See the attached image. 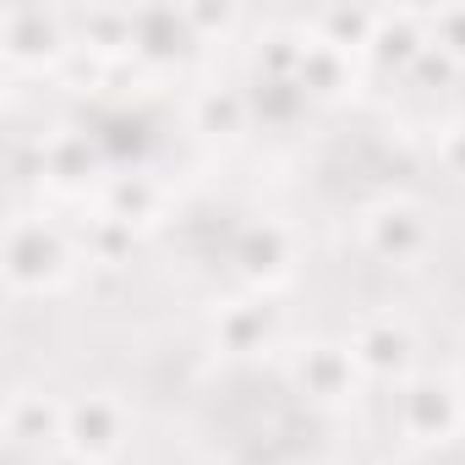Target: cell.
Segmentation results:
<instances>
[{
    "mask_svg": "<svg viewBox=\"0 0 465 465\" xmlns=\"http://www.w3.org/2000/svg\"><path fill=\"white\" fill-rule=\"evenodd\" d=\"M72 274V247L45 219H12L6 236V280L17 291H55Z\"/></svg>",
    "mask_w": 465,
    "mask_h": 465,
    "instance_id": "obj_1",
    "label": "cell"
},
{
    "mask_svg": "<svg viewBox=\"0 0 465 465\" xmlns=\"http://www.w3.org/2000/svg\"><path fill=\"white\" fill-rule=\"evenodd\" d=\"M460 427V394L443 378H411L400 389V432L416 443H449Z\"/></svg>",
    "mask_w": 465,
    "mask_h": 465,
    "instance_id": "obj_2",
    "label": "cell"
},
{
    "mask_svg": "<svg viewBox=\"0 0 465 465\" xmlns=\"http://www.w3.org/2000/svg\"><path fill=\"white\" fill-rule=\"evenodd\" d=\"M361 242L383 263H411L427 252V219L411 203H378L361 213Z\"/></svg>",
    "mask_w": 465,
    "mask_h": 465,
    "instance_id": "obj_3",
    "label": "cell"
},
{
    "mask_svg": "<svg viewBox=\"0 0 465 465\" xmlns=\"http://www.w3.org/2000/svg\"><path fill=\"white\" fill-rule=\"evenodd\" d=\"M121 432H126V416H121V405L110 394H83V400L66 405V438L61 443L72 454L99 465V460H110L121 449Z\"/></svg>",
    "mask_w": 465,
    "mask_h": 465,
    "instance_id": "obj_4",
    "label": "cell"
},
{
    "mask_svg": "<svg viewBox=\"0 0 465 465\" xmlns=\"http://www.w3.org/2000/svg\"><path fill=\"white\" fill-rule=\"evenodd\" d=\"M351 356H356V367L372 372V378H400V372L411 367V329H405L394 312H372V318L356 323Z\"/></svg>",
    "mask_w": 465,
    "mask_h": 465,
    "instance_id": "obj_5",
    "label": "cell"
},
{
    "mask_svg": "<svg viewBox=\"0 0 465 465\" xmlns=\"http://www.w3.org/2000/svg\"><path fill=\"white\" fill-rule=\"evenodd\" d=\"M6 438L17 449H50L66 438V405H55L39 389H17L6 400Z\"/></svg>",
    "mask_w": 465,
    "mask_h": 465,
    "instance_id": "obj_6",
    "label": "cell"
},
{
    "mask_svg": "<svg viewBox=\"0 0 465 465\" xmlns=\"http://www.w3.org/2000/svg\"><path fill=\"white\" fill-rule=\"evenodd\" d=\"M291 372H296L302 394H312V400H323V405H334V400H345V394L356 389V356L340 351V345H307Z\"/></svg>",
    "mask_w": 465,
    "mask_h": 465,
    "instance_id": "obj_7",
    "label": "cell"
},
{
    "mask_svg": "<svg viewBox=\"0 0 465 465\" xmlns=\"http://www.w3.org/2000/svg\"><path fill=\"white\" fill-rule=\"evenodd\" d=\"M213 334H219L224 351H263V345L274 340V307H263V302H236V307L219 312Z\"/></svg>",
    "mask_w": 465,
    "mask_h": 465,
    "instance_id": "obj_8",
    "label": "cell"
},
{
    "mask_svg": "<svg viewBox=\"0 0 465 465\" xmlns=\"http://www.w3.org/2000/svg\"><path fill=\"white\" fill-rule=\"evenodd\" d=\"M285 258H291L285 230H274V224H252L247 236H242V269H247L252 280L280 274V269H285Z\"/></svg>",
    "mask_w": 465,
    "mask_h": 465,
    "instance_id": "obj_9",
    "label": "cell"
},
{
    "mask_svg": "<svg viewBox=\"0 0 465 465\" xmlns=\"http://www.w3.org/2000/svg\"><path fill=\"white\" fill-rule=\"evenodd\" d=\"M6 50L17 55V61H28V55H39V50H50L55 39H61V28H55V17H45V12H6Z\"/></svg>",
    "mask_w": 465,
    "mask_h": 465,
    "instance_id": "obj_10",
    "label": "cell"
},
{
    "mask_svg": "<svg viewBox=\"0 0 465 465\" xmlns=\"http://www.w3.org/2000/svg\"><path fill=\"white\" fill-rule=\"evenodd\" d=\"M242 115H247V94H236V88H208V94L197 99L203 132H236Z\"/></svg>",
    "mask_w": 465,
    "mask_h": 465,
    "instance_id": "obj_11",
    "label": "cell"
},
{
    "mask_svg": "<svg viewBox=\"0 0 465 465\" xmlns=\"http://www.w3.org/2000/svg\"><path fill=\"white\" fill-rule=\"evenodd\" d=\"M148 208H153V186H143V181H110V213L115 219L137 224V219H148Z\"/></svg>",
    "mask_w": 465,
    "mask_h": 465,
    "instance_id": "obj_12",
    "label": "cell"
},
{
    "mask_svg": "<svg viewBox=\"0 0 465 465\" xmlns=\"http://www.w3.org/2000/svg\"><path fill=\"white\" fill-rule=\"evenodd\" d=\"M438 50L465 55V12H438Z\"/></svg>",
    "mask_w": 465,
    "mask_h": 465,
    "instance_id": "obj_13",
    "label": "cell"
},
{
    "mask_svg": "<svg viewBox=\"0 0 465 465\" xmlns=\"http://www.w3.org/2000/svg\"><path fill=\"white\" fill-rule=\"evenodd\" d=\"M443 159H449L454 170H465V126H454V132L443 137Z\"/></svg>",
    "mask_w": 465,
    "mask_h": 465,
    "instance_id": "obj_14",
    "label": "cell"
},
{
    "mask_svg": "<svg viewBox=\"0 0 465 465\" xmlns=\"http://www.w3.org/2000/svg\"><path fill=\"white\" fill-rule=\"evenodd\" d=\"M39 465H94V460H83V454H72V449H55V454H45Z\"/></svg>",
    "mask_w": 465,
    "mask_h": 465,
    "instance_id": "obj_15",
    "label": "cell"
},
{
    "mask_svg": "<svg viewBox=\"0 0 465 465\" xmlns=\"http://www.w3.org/2000/svg\"><path fill=\"white\" fill-rule=\"evenodd\" d=\"M389 465H427V460H421V454H394Z\"/></svg>",
    "mask_w": 465,
    "mask_h": 465,
    "instance_id": "obj_16",
    "label": "cell"
}]
</instances>
